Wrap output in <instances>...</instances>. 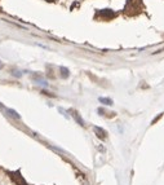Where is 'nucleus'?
Returning <instances> with one entry per match:
<instances>
[{
    "label": "nucleus",
    "instance_id": "1",
    "mask_svg": "<svg viewBox=\"0 0 164 185\" xmlns=\"http://www.w3.org/2000/svg\"><path fill=\"white\" fill-rule=\"evenodd\" d=\"M143 2L142 0H127L124 7V13L127 16H136L143 10Z\"/></svg>",
    "mask_w": 164,
    "mask_h": 185
},
{
    "label": "nucleus",
    "instance_id": "2",
    "mask_svg": "<svg viewBox=\"0 0 164 185\" xmlns=\"http://www.w3.org/2000/svg\"><path fill=\"white\" fill-rule=\"evenodd\" d=\"M8 175L10 176V179L14 181V184L17 185H29L26 181H25L23 176H21L20 171H8Z\"/></svg>",
    "mask_w": 164,
    "mask_h": 185
},
{
    "label": "nucleus",
    "instance_id": "3",
    "mask_svg": "<svg viewBox=\"0 0 164 185\" xmlns=\"http://www.w3.org/2000/svg\"><path fill=\"white\" fill-rule=\"evenodd\" d=\"M96 17H100L101 20H105V21H110L114 17H116V13H114L111 9H103V10H100Z\"/></svg>",
    "mask_w": 164,
    "mask_h": 185
},
{
    "label": "nucleus",
    "instance_id": "4",
    "mask_svg": "<svg viewBox=\"0 0 164 185\" xmlns=\"http://www.w3.org/2000/svg\"><path fill=\"white\" fill-rule=\"evenodd\" d=\"M93 131H94V133L97 135V137H98V139H101V140H105V139L107 137V132L105 131V129H102V128H100V127H94V128H93Z\"/></svg>",
    "mask_w": 164,
    "mask_h": 185
},
{
    "label": "nucleus",
    "instance_id": "5",
    "mask_svg": "<svg viewBox=\"0 0 164 185\" xmlns=\"http://www.w3.org/2000/svg\"><path fill=\"white\" fill-rule=\"evenodd\" d=\"M71 113H72V116L75 118V120H76V122L79 123V124H80V126H85V124H84V120L80 118V115H79V114H78L76 112H75V110H72Z\"/></svg>",
    "mask_w": 164,
    "mask_h": 185
},
{
    "label": "nucleus",
    "instance_id": "6",
    "mask_svg": "<svg viewBox=\"0 0 164 185\" xmlns=\"http://www.w3.org/2000/svg\"><path fill=\"white\" fill-rule=\"evenodd\" d=\"M5 110H7V113H9L10 116H13V118H16V119H21L20 114H18L17 112H14V110H12V109H5Z\"/></svg>",
    "mask_w": 164,
    "mask_h": 185
},
{
    "label": "nucleus",
    "instance_id": "7",
    "mask_svg": "<svg viewBox=\"0 0 164 185\" xmlns=\"http://www.w3.org/2000/svg\"><path fill=\"white\" fill-rule=\"evenodd\" d=\"M60 71H61V77H62V78H65V79L68 77V74H70L66 67H60Z\"/></svg>",
    "mask_w": 164,
    "mask_h": 185
},
{
    "label": "nucleus",
    "instance_id": "8",
    "mask_svg": "<svg viewBox=\"0 0 164 185\" xmlns=\"http://www.w3.org/2000/svg\"><path fill=\"white\" fill-rule=\"evenodd\" d=\"M100 102H102L105 105H112L111 98H106V97H100Z\"/></svg>",
    "mask_w": 164,
    "mask_h": 185
},
{
    "label": "nucleus",
    "instance_id": "9",
    "mask_svg": "<svg viewBox=\"0 0 164 185\" xmlns=\"http://www.w3.org/2000/svg\"><path fill=\"white\" fill-rule=\"evenodd\" d=\"M47 2H54V0H47Z\"/></svg>",
    "mask_w": 164,
    "mask_h": 185
},
{
    "label": "nucleus",
    "instance_id": "10",
    "mask_svg": "<svg viewBox=\"0 0 164 185\" xmlns=\"http://www.w3.org/2000/svg\"><path fill=\"white\" fill-rule=\"evenodd\" d=\"M2 67H3V65H2V64H0V69H2Z\"/></svg>",
    "mask_w": 164,
    "mask_h": 185
}]
</instances>
